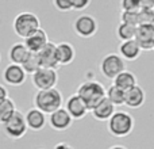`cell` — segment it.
<instances>
[{
	"label": "cell",
	"instance_id": "obj_1",
	"mask_svg": "<svg viewBox=\"0 0 154 149\" xmlns=\"http://www.w3.org/2000/svg\"><path fill=\"white\" fill-rule=\"evenodd\" d=\"M32 103L34 107L49 115L56 110L61 109L64 104V98L61 91L57 90L56 87L50 90H38L32 98Z\"/></svg>",
	"mask_w": 154,
	"mask_h": 149
},
{
	"label": "cell",
	"instance_id": "obj_2",
	"mask_svg": "<svg viewBox=\"0 0 154 149\" xmlns=\"http://www.w3.org/2000/svg\"><path fill=\"white\" fill-rule=\"evenodd\" d=\"M134 126H135V119L134 117L127 111H115L107 121V129L111 136L116 138H123L133 133Z\"/></svg>",
	"mask_w": 154,
	"mask_h": 149
},
{
	"label": "cell",
	"instance_id": "obj_3",
	"mask_svg": "<svg viewBox=\"0 0 154 149\" xmlns=\"http://www.w3.org/2000/svg\"><path fill=\"white\" fill-rule=\"evenodd\" d=\"M76 94L85 102L89 113L96 104H99L106 98V87L97 80H85L77 87Z\"/></svg>",
	"mask_w": 154,
	"mask_h": 149
},
{
	"label": "cell",
	"instance_id": "obj_4",
	"mask_svg": "<svg viewBox=\"0 0 154 149\" xmlns=\"http://www.w3.org/2000/svg\"><path fill=\"white\" fill-rule=\"evenodd\" d=\"M41 27V21L35 14L23 11L19 12L12 21V30L19 38L24 40L29 37L32 31L38 30Z\"/></svg>",
	"mask_w": 154,
	"mask_h": 149
},
{
	"label": "cell",
	"instance_id": "obj_5",
	"mask_svg": "<svg viewBox=\"0 0 154 149\" xmlns=\"http://www.w3.org/2000/svg\"><path fill=\"white\" fill-rule=\"evenodd\" d=\"M100 72L106 79L112 80L126 69V60L119 53H108L100 61Z\"/></svg>",
	"mask_w": 154,
	"mask_h": 149
},
{
	"label": "cell",
	"instance_id": "obj_6",
	"mask_svg": "<svg viewBox=\"0 0 154 149\" xmlns=\"http://www.w3.org/2000/svg\"><path fill=\"white\" fill-rule=\"evenodd\" d=\"M2 128H3L4 134L11 140L22 138L23 136H26L27 130H29L24 114L20 113L19 110H16V111L14 113V115L7 121V122L3 123Z\"/></svg>",
	"mask_w": 154,
	"mask_h": 149
},
{
	"label": "cell",
	"instance_id": "obj_7",
	"mask_svg": "<svg viewBox=\"0 0 154 149\" xmlns=\"http://www.w3.org/2000/svg\"><path fill=\"white\" fill-rule=\"evenodd\" d=\"M31 83L38 90H50L58 84V73L53 68H38L31 74Z\"/></svg>",
	"mask_w": 154,
	"mask_h": 149
},
{
	"label": "cell",
	"instance_id": "obj_8",
	"mask_svg": "<svg viewBox=\"0 0 154 149\" xmlns=\"http://www.w3.org/2000/svg\"><path fill=\"white\" fill-rule=\"evenodd\" d=\"M73 30L81 38H92L97 33L99 24H97V21L92 15L82 14V15L77 16L75 19V22H73Z\"/></svg>",
	"mask_w": 154,
	"mask_h": 149
},
{
	"label": "cell",
	"instance_id": "obj_9",
	"mask_svg": "<svg viewBox=\"0 0 154 149\" xmlns=\"http://www.w3.org/2000/svg\"><path fill=\"white\" fill-rule=\"evenodd\" d=\"M3 80L7 85L11 87H20L22 84H24V81L27 80V73L23 69V67L19 64H10L4 68L3 71Z\"/></svg>",
	"mask_w": 154,
	"mask_h": 149
},
{
	"label": "cell",
	"instance_id": "obj_10",
	"mask_svg": "<svg viewBox=\"0 0 154 149\" xmlns=\"http://www.w3.org/2000/svg\"><path fill=\"white\" fill-rule=\"evenodd\" d=\"M73 118L70 117V114L66 111L65 107H61V109L53 111L51 114H49V125L53 130L56 132H65L72 126L73 123Z\"/></svg>",
	"mask_w": 154,
	"mask_h": 149
},
{
	"label": "cell",
	"instance_id": "obj_11",
	"mask_svg": "<svg viewBox=\"0 0 154 149\" xmlns=\"http://www.w3.org/2000/svg\"><path fill=\"white\" fill-rule=\"evenodd\" d=\"M65 109L70 114V117L75 121H80L82 118L87 117V114L89 113V109L87 107L85 102L80 98L79 94H73L65 102Z\"/></svg>",
	"mask_w": 154,
	"mask_h": 149
},
{
	"label": "cell",
	"instance_id": "obj_12",
	"mask_svg": "<svg viewBox=\"0 0 154 149\" xmlns=\"http://www.w3.org/2000/svg\"><path fill=\"white\" fill-rule=\"evenodd\" d=\"M134 40L139 45V48L145 52L154 49V27L152 23L149 24H139L137 27V34Z\"/></svg>",
	"mask_w": 154,
	"mask_h": 149
},
{
	"label": "cell",
	"instance_id": "obj_13",
	"mask_svg": "<svg viewBox=\"0 0 154 149\" xmlns=\"http://www.w3.org/2000/svg\"><path fill=\"white\" fill-rule=\"evenodd\" d=\"M37 56H38V60H39L41 67L53 68V69H58L60 68L58 60H57V54H56V43L49 41L48 45L37 53Z\"/></svg>",
	"mask_w": 154,
	"mask_h": 149
},
{
	"label": "cell",
	"instance_id": "obj_14",
	"mask_svg": "<svg viewBox=\"0 0 154 149\" xmlns=\"http://www.w3.org/2000/svg\"><path fill=\"white\" fill-rule=\"evenodd\" d=\"M24 45L29 48V50L31 53H38L41 49H43L49 42V37H48V33L45 31L43 29H38L35 31H32L29 37H26L23 40Z\"/></svg>",
	"mask_w": 154,
	"mask_h": 149
},
{
	"label": "cell",
	"instance_id": "obj_15",
	"mask_svg": "<svg viewBox=\"0 0 154 149\" xmlns=\"http://www.w3.org/2000/svg\"><path fill=\"white\" fill-rule=\"evenodd\" d=\"M24 118H26L27 128L32 132H41L48 123L46 114L43 111H41V110H38L37 107L27 110L26 114H24Z\"/></svg>",
	"mask_w": 154,
	"mask_h": 149
},
{
	"label": "cell",
	"instance_id": "obj_16",
	"mask_svg": "<svg viewBox=\"0 0 154 149\" xmlns=\"http://www.w3.org/2000/svg\"><path fill=\"white\" fill-rule=\"evenodd\" d=\"M145 102H146V92L139 84L126 91L125 106H127L128 109H139L145 104Z\"/></svg>",
	"mask_w": 154,
	"mask_h": 149
},
{
	"label": "cell",
	"instance_id": "obj_17",
	"mask_svg": "<svg viewBox=\"0 0 154 149\" xmlns=\"http://www.w3.org/2000/svg\"><path fill=\"white\" fill-rule=\"evenodd\" d=\"M56 54L60 67L70 65L76 59V49L70 42H60L56 43Z\"/></svg>",
	"mask_w": 154,
	"mask_h": 149
},
{
	"label": "cell",
	"instance_id": "obj_18",
	"mask_svg": "<svg viewBox=\"0 0 154 149\" xmlns=\"http://www.w3.org/2000/svg\"><path fill=\"white\" fill-rule=\"evenodd\" d=\"M116 106H115L112 102H109V99L104 98L103 100L99 104H96L92 110H91V114L93 115V118L97 121H108L111 118V115L116 111Z\"/></svg>",
	"mask_w": 154,
	"mask_h": 149
},
{
	"label": "cell",
	"instance_id": "obj_19",
	"mask_svg": "<svg viewBox=\"0 0 154 149\" xmlns=\"http://www.w3.org/2000/svg\"><path fill=\"white\" fill-rule=\"evenodd\" d=\"M142 49L137 43L135 40L122 41L119 45V54L126 60V61H135L141 56Z\"/></svg>",
	"mask_w": 154,
	"mask_h": 149
},
{
	"label": "cell",
	"instance_id": "obj_20",
	"mask_svg": "<svg viewBox=\"0 0 154 149\" xmlns=\"http://www.w3.org/2000/svg\"><path fill=\"white\" fill-rule=\"evenodd\" d=\"M30 53H31V52L24 45V42H16V43H14L10 48V50H8V60H10V62H12V64L22 65L27 60V57L30 56Z\"/></svg>",
	"mask_w": 154,
	"mask_h": 149
},
{
	"label": "cell",
	"instance_id": "obj_21",
	"mask_svg": "<svg viewBox=\"0 0 154 149\" xmlns=\"http://www.w3.org/2000/svg\"><path fill=\"white\" fill-rule=\"evenodd\" d=\"M112 84L119 87L120 90H123V91H127V90H130L131 87L138 84V80H137V76L133 72L125 69L123 72H120L118 74L116 77L112 79Z\"/></svg>",
	"mask_w": 154,
	"mask_h": 149
},
{
	"label": "cell",
	"instance_id": "obj_22",
	"mask_svg": "<svg viewBox=\"0 0 154 149\" xmlns=\"http://www.w3.org/2000/svg\"><path fill=\"white\" fill-rule=\"evenodd\" d=\"M137 27L134 24H128V23H123L120 22L116 27V38L122 42V41H128V40H134L137 34Z\"/></svg>",
	"mask_w": 154,
	"mask_h": 149
},
{
	"label": "cell",
	"instance_id": "obj_23",
	"mask_svg": "<svg viewBox=\"0 0 154 149\" xmlns=\"http://www.w3.org/2000/svg\"><path fill=\"white\" fill-rule=\"evenodd\" d=\"M125 96L126 91L120 90L119 87L111 84L108 88H106V98L109 99V102L115 104V106H123L125 104Z\"/></svg>",
	"mask_w": 154,
	"mask_h": 149
},
{
	"label": "cell",
	"instance_id": "obj_24",
	"mask_svg": "<svg viewBox=\"0 0 154 149\" xmlns=\"http://www.w3.org/2000/svg\"><path fill=\"white\" fill-rule=\"evenodd\" d=\"M16 110H18L16 109V103L11 98H7L4 102H2L0 103V125L7 122Z\"/></svg>",
	"mask_w": 154,
	"mask_h": 149
},
{
	"label": "cell",
	"instance_id": "obj_25",
	"mask_svg": "<svg viewBox=\"0 0 154 149\" xmlns=\"http://www.w3.org/2000/svg\"><path fill=\"white\" fill-rule=\"evenodd\" d=\"M22 67H23V69L26 71L27 74H32L38 68H41L37 53H30V56L27 57V60L22 64Z\"/></svg>",
	"mask_w": 154,
	"mask_h": 149
},
{
	"label": "cell",
	"instance_id": "obj_26",
	"mask_svg": "<svg viewBox=\"0 0 154 149\" xmlns=\"http://www.w3.org/2000/svg\"><path fill=\"white\" fill-rule=\"evenodd\" d=\"M120 22L134 26H139V14L138 11H122L120 12Z\"/></svg>",
	"mask_w": 154,
	"mask_h": 149
},
{
	"label": "cell",
	"instance_id": "obj_27",
	"mask_svg": "<svg viewBox=\"0 0 154 149\" xmlns=\"http://www.w3.org/2000/svg\"><path fill=\"white\" fill-rule=\"evenodd\" d=\"M139 14V24H149L154 19V8H141Z\"/></svg>",
	"mask_w": 154,
	"mask_h": 149
},
{
	"label": "cell",
	"instance_id": "obj_28",
	"mask_svg": "<svg viewBox=\"0 0 154 149\" xmlns=\"http://www.w3.org/2000/svg\"><path fill=\"white\" fill-rule=\"evenodd\" d=\"M53 5L60 12H69L73 10L72 0H53Z\"/></svg>",
	"mask_w": 154,
	"mask_h": 149
},
{
	"label": "cell",
	"instance_id": "obj_29",
	"mask_svg": "<svg viewBox=\"0 0 154 149\" xmlns=\"http://www.w3.org/2000/svg\"><path fill=\"white\" fill-rule=\"evenodd\" d=\"M120 10L122 11H139V0H122L120 2Z\"/></svg>",
	"mask_w": 154,
	"mask_h": 149
},
{
	"label": "cell",
	"instance_id": "obj_30",
	"mask_svg": "<svg viewBox=\"0 0 154 149\" xmlns=\"http://www.w3.org/2000/svg\"><path fill=\"white\" fill-rule=\"evenodd\" d=\"M91 2H92V0H72L73 10H76V11L87 10V8L91 5Z\"/></svg>",
	"mask_w": 154,
	"mask_h": 149
},
{
	"label": "cell",
	"instance_id": "obj_31",
	"mask_svg": "<svg viewBox=\"0 0 154 149\" xmlns=\"http://www.w3.org/2000/svg\"><path fill=\"white\" fill-rule=\"evenodd\" d=\"M7 98H10V96H8V90L5 88V85L0 84V103L4 102Z\"/></svg>",
	"mask_w": 154,
	"mask_h": 149
},
{
	"label": "cell",
	"instance_id": "obj_32",
	"mask_svg": "<svg viewBox=\"0 0 154 149\" xmlns=\"http://www.w3.org/2000/svg\"><path fill=\"white\" fill-rule=\"evenodd\" d=\"M141 8H154V0H139Z\"/></svg>",
	"mask_w": 154,
	"mask_h": 149
},
{
	"label": "cell",
	"instance_id": "obj_33",
	"mask_svg": "<svg viewBox=\"0 0 154 149\" xmlns=\"http://www.w3.org/2000/svg\"><path fill=\"white\" fill-rule=\"evenodd\" d=\"M53 149H75V148H73L70 144H68V142L62 141V142H58V144L54 145Z\"/></svg>",
	"mask_w": 154,
	"mask_h": 149
},
{
	"label": "cell",
	"instance_id": "obj_34",
	"mask_svg": "<svg viewBox=\"0 0 154 149\" xmlns=\"http://www.w3.org/2000/svg\"><path fill=\"white\" fill-rule=\"evenodd\" d=\"M108 149H127V148L123 147V145H112V147H109Z\"/></svg>",
	"mask_w": 154,
	"mask_h": 149
},
{
	"label": "cell",
	"instance_id": "obj_35",
	"mask_svg": "<svg viewBox=\"0 0 154 149\" xmlns=\"http://www.w3.org/2000/svg\"><path fill=\"white\" fill-rule=\"evenodd\" d=\"M152 26L154 27V19H153V22H152Z\"/></svg>",
	"mask_w": 154,
	"mask_h": 149
},
{
	"label": "cell",
	"instance_id": "obj_36",
	"mask_svg": "<svg viewBox=\"0 0 154 149\" xmlns=\"http://www.w3.org/2000/svg\"><path fill=\"white\" fill-rule=\"evenodd\" d=\"M38 149H45V148H38Z\"/></svg>",
	"mask_w": 154,
	"mask_h": 149
},
{
	"label": "cell",
	"instance_id": "obj_37",
	"mask_svg": "<svg viewBox=\"0 0 154 149\" xmlns=\"http://www.w3.org/2000/svg\"><path fill=\"white\" fill-rule=\"evenodd\" d=\"M0 61H2V56H0Z\"/></svg>",
	"mask_w": 154,
	"mask_h": 149
},
{
	"label": "cell",
	"instance_id": "obj_38",
	"mask_svg": "<svg viewBox=\"0 0 154 149\" xmlns=\"http://www.w3.org/2000/svg\"><path fill=\"white\" fill-rule=\"evenodd\" d=\"M153 50H154V49H153Z\"/></svg>",
	"mask_w": 154,
	"mask_h": 149
}]
</instances>
